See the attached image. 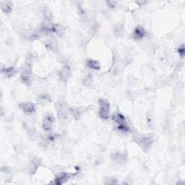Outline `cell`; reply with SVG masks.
<instances>
[{
	"mask_svg": "<svg viewBox=\"0 0 185 185\" xmlns=\"http://www.w3.org/2000/svg\"><path fill=\"white\" fill-rule=\"evenodd\" d=\"M134 142L140 145L141 148L144 150H148L151 148L152 143H153V139L151 136L142 135V134H135L132 137Z\"/></svg>",
	"mask_w": 185,
	"mask_h": 185,
	"instance_id": "cell-1",
	"label": "cell"
},
{
	"mask_svg": "<svg viewBox=\"0 0 185 185\" xmlns=\"http://www.w3.org/2000/svg\"><path fill=\"white\" fill-rule=\"evenodd\" d=\"M21 80L23 83L25 85H30L32 81V72H31V67L29 64H25L23 66L21 70Z\"/></svg>",
	"mask_w": 185,
	"mask_h": 185,
	"instance_id": "cell-2",
	"label": "cell"
},
{
	"mask_svg": "<svg viewBox=\"0 0 185 185\" xmlns=\"http://www.w3.org/2000/svg\"><path fill=\"white\" fill-rule=\"evenodd\" d=\"M57 115L60 119L65 120L67 117V113L69 111V109L67 106V104L65 100H60L56 104Z\"/></svg>",
	"mask_w": 185,
	"mask_h": 185,
	"instance_id": "cell-3",
	"label": "cell"
},
{
	"mask_svg": "<svg viewBox=\"0 0 185 185\" xmlns=\"http://www.w3.org/2000/svg\"><path fill=\"white\" fill-rule=\"evenodd\" d=\"M110 104L105 99L99 100V116L104 120L109 118Z\"/></svg>",
	"mask_w": 185,
	"mask_h": 185,
	"instance_id": "cell-4",
	"label": "cell"
},
{
	"mask_svg": "<svg viewBox=\"0 0 185 185\" xmlns=\"http://www.w3.org/2000/svg\"><path fill=\"white\" fill-rule=\"evenodd\" d=\"M54 116L52 113H46L43 119L42 127L45 131H50L53 128V124L54 123Z\"/></svg>",
	"mask_w": 185,
	"mask_h": 185,
	"instance_id": "cell-5",
	"label": "cell"
},
{
	"mask_svg": "<svg viewBox=\"0 0 185 185\" xmlns=\"http://www.w3.org/2000/svg\"><path fill=\"white\" fill-rule=\"evenodd\" d=\"M19 107L23 112L27 114H31L36 111V107L35 105L31 102H24L19 104Z\"/></svg>",
	"mask_w": 185,
	"mask_h": 185,
	"instance_id": "cell-6",
	"label": "cell"
},
{
	"mask_svg": "<svg viewBox=\"0 0 185 185\" xmlns=\"http://www.w3.org/2000/svg\"><path fill=\"white\" fill-rule=\"evenodd\" d=\"M145 36V30L142 27L137 26L135 27L132 33V38L135 41H140Z\"/></svg>",
	"mask_w": 185,
	"mask_h": 185,
	"instance_id": "cell-7",
	"label": "cell"
},
{
	"mask_svg": "<svg viewBox=\"0 0 185 185\" xmlns=\"http://www.w3.org/2000/svg\"><path fill=\"white\" fill-rule=\"evenodd\" d=\"M71 75V68L69 65H65L59 72V78L62 81H67Z\"/></svg>",
	"mask_w": 185,
	"mask_h": 185,
	"instance_id": "cell-8",
	"label": "cell"
},
{
	"mask_svg": "<svg viewBox=\"0 0 185 185\" xmlns=\"http://www.w3.org/2000/svg\"><path fill=\"white\" fill-rule=\"evenodd\" d=\"M72 174L69 173H60L56 176V177L55 178V184H64L65 182H67L68 179L72 177Z\"/></svg>",
	"mask_w": 185,
	"mask_h": 185,
	"instance_id": "cell-9",
	"label": "cell"
},
{
	"mask_svg": "<svg viewBox=\"0 0 185 185\" xmlns=\"http://www.w3.org/2000/svg\"><path fill=\"white\" fill-rule=\"evenodd\" d=\"M111 119L114 122H116V124H123L126 123V119L122 113L119 112H114L111 116Z\"/></svg>",
	"mask_w": 185,
	"mask_h": 185,
	"instance_id": "cell-10",
	"label": "cell"
},
{
	"mask_svg": "<svg viewBox=\"0 0 185 185\" xmlns=\"http://www.w3.org/2000/svg\"><path fill=\"white\" fill-rule=\"evenodd\" d=\"M1 9L5 13L8 14L12 11V4L10 2H2Z\"/></svg>",
	"mask_w": 185,
	"mask_h": 185,
	"instance_id": "cell-11",
	"label": "cell"
},
{
	"mask_svg": "<svg viewBox=\"0 0 185 185\" xmlns=\"http://www.w3.org/2000/svg\"><path fill=\"white\" fill-rule=\"evenodd\" d=\"M87 65L89 68L95 69V70H99L100 68V63L98 61L94 59H88L87 62Z\"/></svg>",
	"mask_w": 185,
	"mask_h": 185,
	"instance_id": "cell-12",
	"label": "cell"
},
{
	"mask_svg": "<svg viewBox=\"0 0 185 185\" xmlns=\"http://www.w3.org/2000/svg\"><path fill=\"white\" fill-rule=\"evenodd\" d=\"M112 158L121 164H123V163H126V161H127V156L125 155H123L122 153H115L112 155Z\"/></svg>",
	"mask_w": 185,
	"mask_h": 185,
	"instance_id": "cell-13",
	"label": "cell"
},
{
	"mask_svg": "<svg viewBox=\"0 0 185 185\" xmlns=\"http://www.w3.org/2000/svg\"><path fill=\"white\" fill-rule=\"evenodd\" d=\"M2 72L5 75L7 78H11V77L14 76L16 73V69L13 67H7V68L4 69L2 70Z\"/></svg>",
	"mask_w": 185,
	"mask_h": 185,
	"instance_id": "cell-14",
	"label": "cell"
},
{
	"mask_svg": "<svg viewBox=\"0 0 185 185\" xmlns=\"http://www.w3.org/2000/svg\"><path fill=\"white\" fill-rule=\"evenodd\" d=\"M40 162H41V161L39 160V159H33L32 161H31V164H30V172L33 174L36 172V169H37L38 166L40 165Z\"/></svg>",
	"mask_w": 185,
	"mask_h": 185,
	"instance_id": "cell-15",
	"label": "cell"
},
{
	"mask_svg": "<svg viewBox=\"0 0 185 185\" xmlns=\"http://www.w3.org/2000/svg\"><path fill=\"white\" fill-rule=\"evenodd\" d=\"M38 100L41 104H46L51 101V98L47 95H42L38 98Z\"/></svg>",
	"mask_w": 185,
	"mask_h": 185,
	"instance_id": "cell-16",
	"label": "cell"
},
{
	"mask_svg": "<svg viewBox=\"0 0 185 185\" xmlns=\"http://www.w3.org/2000/svg\"><path fill=\"white\" fill-rule=\"evenodd\" d=\"M46 47L51 49V50H54V49H56V43L55 41V40L54 39H50L47 41L46 44Z\"/></svg>",
	"mask_w": 185,
	"mask_h": 185,
	"instance_id": "cell-17",
	"label": "cell"
},
{
	"mask_svg": "<svg viewBox=\"0 0 185 185\" xmlns=\"http://www.w3.org/2000/svg\"><path fill=\"white\" fill-rule=\"evenodd\" d=\"M118 129L124 133L128 132H129V130H130V129H129V127L126 124V123L123 124H120V125L118 126Z\"/></svg>",
	"mask_w": 185,
	"mask_h": 185,
	"instance_id": "cell-18",
	"label": "cell"
},
{
	"mask_svg": "<svg viewBox=\"0 0 185 185\" xmlns=\"http://www.w3.org/2000/svg\"><path fill=\"white\" fill-rule=\"evenodd\" d=\"M184 52H185L184 46V44H182V46H179V48L178 49V53H179V56H180L182 58L184 57Z\"/></svg>",
	"mask_w": 185,
	"mask_h": 185,
	"instance_id": "cell-19",
	"label": "cell"
},
{
	"mask_svg": "<svg viewBox=\"0 0 185 185\" xmlns=\"http://www.w3.org/2000/svg\"><path fill=\"white\" fill-rule=\"evenodd\" d=\"M91 82H92V78H91V76L87 77V78H86V79L84 80V81H83V83L87 86L89 85L91 83Z\"/></svg>",
	"mask_w": 185,
	"mask_h": 185,
	"instance_id": "cell-20",
	"label": "cell"
},
{
	"mask_svg": "<svg viewBox=\"0 0 185 185\" xmlns=\"http://www.w3.org/2000/svg\"><path fill=\"white\" fill-rule=\"evenodd\" d=\"M106 3H107L108 6L111 7V8H113V7H116V2H114V1H108V2H106Z\"/></svg>",
	"mask_w": 185,
	"mask_h": 185,
	"instance_id": "cell-21",
	"label": "cell"
}]
</instances>
